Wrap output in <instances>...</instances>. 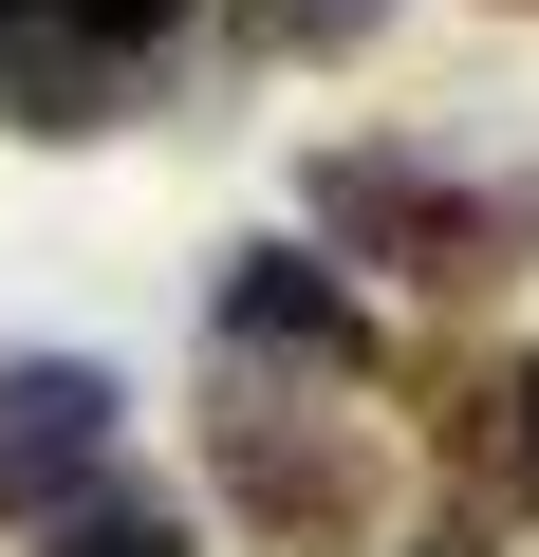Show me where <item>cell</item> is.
Masks as SVG:
<instances>
[{"label": "cell", "mask_w": 539, "mask_h": 557, "mask_svg": "<svg viewBox=\"0 0 539 557\" xmlns=\"http://www.w3.org/2000/svg\"><path fill=\"white\" fill-rule=\"evenodd\" d=\"M0 112L38 149H75V131H112V57L94 38H0Z\"/></svg>", "instance_id": "obj_5"}, {"label": "cell", "mask_w": 539, "mask_h": 557, "mask_svg": "<svg viewBox=\"0 0 539 557\" xmlns=\"http://www.w3.org/2000/svg\"><path fill=\"white\" fill-rule=\"evenodd\" d=\"M317 205H335L354 242H391L409 278H446V298H465V278H502V260H539V186H446L428 149H335Z\"/></svg>", "instance_id": "obj_1"}, {"label": "cell", "mask_w": 539, "mask_h": 557, "mask_svg": "<svg viewBox=\"0 0 539 557\" xmlns=\"http://www.w3.org/2000/svg\"><path fill=\"white\" fill-rule=\"evenodd\" d=\"M57 20H75V38L112 57V38H168V20H186V0H57Z\"/></svg>", "instance_id": "obj_8"}, {"label": "cell", "mask_w": 539, "mask_h": 557, "mask_svg": "<svg viewBox=\"0 0 539 557\" xmlns=\"http://www.w3.org/2000/svg\"><path fill=\"white\" fill-rule=\"evenodd\" d=\"M38 557H186V520H149V502H75V520H38Z\"/></svg>", "instance_id": "obj_7"}, {"label": "cell", "mask_w": 539, "mask_h": 557, "mask_svg": "<svg viewBox=\"0 0 539 557\" xmlns=\"http://www.w3.org/2000/svg\"><path fill=\"white\" fill-rule=\"evenodd\" d=\"M223 483H242V520H280V539H354V446L317 428V409H223Z\"/></svg>", "instance_id": "obj_4"}, {"label": "cell", "mask_w": 539, "mask_h": 557, "mask_svg": "<svg viewBox=\"0 0 539 557\" xmlns=\"http://www.w3.org/2000/svg\"><path fill=\"white\" fill-rule=\"evenodd\" d=\"M112 372H75V354H20L0 372V520H75L94 502V465H112Z\"/></svg>", "instance_id": "obj_2"}, {"label": "cell", "mask_w": 539, "mask_h": 557, "mask_svg": "<svg viewBox=\"0 0 539 557\" xmlns=\"http://www.w3.org/2000/svg\"><path fill=\"white\" fill-rule=\"evenodd\" d=\"M502 409H520V465H539V372H520V391H502Z\"/></svg>", "instance_id": "obj_9"}, {"label": "cell", "mask_w": 539, "mask_h": 557, "mask_svg": "<svg viewBox=\"0 0 539 557\" xmlns=\"http://www.w3.org/2000/svg\"><path fill=\"white\" fill-rule=\"evenodd\" d=\"M205 317H223V354H298V372H372V298H354V278H335L317 242H242Z\"/></svg>", "instance_id": "obj_3"}, {"label": "cell", "mask_w": 539, "mask_h": 557, "mask_svg": "<svg viewBox=\"0 0 539 557\" xmlns=\"http://www.w3.org/2000/svg\"><path fill=\"white\" fill-rule=\"evenodd\" d=\"M391 0H242V57H354Z\"/></svg>", "instance_id": "obj_6"}]
</instances>
